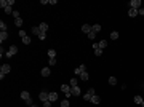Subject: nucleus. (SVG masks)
<instances>
[{
    "mask_svg": "<svg viewBox=\"0 0 144 107\" xmlns=\"http://www.w3.org/2000/svg\"><path fill=\"white\" fill-rule=\"evenodd\" d=\"M61 91L66 94V98L72 96V86H71V85H61Z\"/></svg>",
    "mask_w": 144,
    "mask_h": 107,
    "instance_id": "1",
    "label": "nucleus"
},
{
    "mask_svg": "<svg viewBox=\"0 0 144 107\" xmlns=\"http://www.w3.org/2000/svg\"><path fill=\"white\" fill-rule=\"evenodd\" d=\"M16 53H18V48H16V45H11V46H10V50L5 53V56H7V58H13Z\"/></svg>",
    "mask_w": 144,
    "mask_h": 107,
    "instance_id": "2",
    "label": "nucleus"
},
{
    "mask_svg": "<svg viewBox=\"0 0 144 107\" xmlns=\"http://www.w3.org/2000/svg\"><path fill=\"white\" fill-rule=\"evenodd\" d=\"M21 98L27 102V106H32V98H30L29 91H23V93H21Z\"/></svg>",
    "mask_w": 144,
    "mask_h": 107,
    "instance_id": "3",
    "label": "nucleus"
},
{
    "mask_svg": "<svg viewBox=\"0 0 144 107\" xmlns=\"http://www.w3.org/2000/svg\"><path fill=\"white\" fill-rule=\"evenodd\" d=\"M95 94H96V93H95V89L90 88L88 91H87V94H83V99H85V101H91V98H93Z\"/></svg>",
    "mask_w": 144,
    "mask_h": 107,
    "instance_id": "4",
    "label": "nucleus"
},
{
    "mask_svg": "<svg viewBox=\"0 0 144 107\" xmlns=\"http://www.w3.org/2000/svg\"><path fill=\"white\" fill-rule=\"evenodd\" d=\"M130 8L139 10L141 8V0H131V2H130Z\"/></svg>",
    "mask_w": 144,
    "mask_h": 107,
    "instance_id": "5",
    "label": "nucleus"
},
{
    "mask_svg": "<svg viewBox=\"0 0 144 107\" xmlns=\"http://www.w3.org/2000/svg\"><path fill=\"white\" fill-rule=\"evenodd\" d=\"M11 70V67H10V64H3L2 67H0V74H3V75H7L8 72Z\"/></svg>",
    "mask_w": 144,
    "mask_h": 107,
    "instance_id": "6",
    "label": "nucleus"
},
{
    "mask_svg": "<svg viewBox=\"0 0 144 107\" xmlns=\"http://www.w3.org/2000/svg\"><path fill=\"white\" fill-rule=\"evenodd\" d=\"M48 101L53 104V102H56L58 101V94L56 93H48Z\"/></svg>",
    "mask_w": 144,
    "mask_h": 107,
    "instance_id": "7",
    "label": "nucleus"
},
{
    "mask_svg": "<svg viewBox=\"0 0 144 107\" xmlns=\"http://www.w3.org/2000/svg\"><path fill=\"white\" fill-rule=\"evenodd\" d=\"M91 29H93V27H91L90 24H83V26H82V32H85V34L88 35V34L91 32Z\"/></svg>",
    "mask_w": 144,
    "mask_h": 107,
    "instance_id": "8",
    "label": "nucleus"
},
{
    "mask_svg": "<svg viewBox=\"0 0 144 107\" xmlns=\"http://www.w3.org/2000/svg\"><path fill=\"white\" fill-rule=\"evenodd\" d=\"M38 98H40L42 102H46V101H48V93H46V91H42V93L38 94Z\"/></svg>",
    "mask_w": 144,
    "mask_h": 107,
    "instance_id": "9",
    "label": "nucleus"
},
{
    "mask_svg": "<svg viewBox=\"0 0 144 107\" xmlns=\"http://www.w3.org/2000/svg\"><path fill=\"white\" fill-rule=\"evenodd\" d=\"M85 70H87V67H85V66L82 64L80 67H77V69H75V70H74V72H75V75H80V74H83V72H85Z\"/></svg>",
    "mask_w": 144,
    "mask_h": 107,
    "instance_id": "10",
    "label": "nucleus"
},
{
    "mask_svg": "<svg viewBox=\"0 0 144 107\" xmlns=\"http://www.w3.org/2000/svg\"><path fill=\"white\" fill-rule=\"evenodd\" d=\"M128 16H130V18H136V16H138V10L130 8L128 10Z\"/></svg>",
    "mask_w": 144,
    "mask_h": 107,
    "instance_id": "11",
    "label": "nucleus"
},
{
    "mask_svg": "<svg viewBox=\"0 0 144 107\" xmlns=\"http://www.w3.org/2000/svg\"><path fill=\"white\" fill-rule=\"evenodd\" d=\"M72 96H80V86H74L72 88Z\"/></svg>",
    "mask_w": 144,
    "mask_h": 107,
    "instance_id": "12",
    "label": "nucleus"
},
{
    "mask_svg": "<svg viewBox=\"0 0 144 107\" xmlns=\"http://www.w3.org/2000/svg\"><path fill=\"white\" fill-rule=\"evenodd\" d=\"M42 77H50V67H43L42 69Z\"/></svg>",
    "mask_w": 144,
    "mask_h": 107,
    "instance_id": "13",
    "label": "nucleus"
},
{
    "mask_svg": "<svg viewBox=\"0 0 144 107\" xmlns=\"http://www.w3.org/2000/svg\"><path fill=\"white\" fill-rule=\"evenodd\" d=\"M38 29H40V32H46V30H48V24H46V22H42V24L38 26Z\"/></svg>",
    "mask_w": 144,
    "mask_h": 107,
    "instance_id": "14",
    "label": "nucleus"
},
{
    "mask_svg": "<svg viewBox=\"0 0 144 107\" xmlns=\"http://www.w3.org/2000/svg\"><path fill=\"white\" fill-rule=\"evenodd\" d=\"M7 38H8V32H0V42H2V43H3Z\"/></svg>",
    "mask_w": 144,
    "mask_h": 107,
    "instance_id": "15",
    "label": "nucleus"
},
{
    "mask_svg": "<svg viewBox=\"0 0 144 107\" xmlns=\"http://www.w3.org/2000/svg\"><path fill=\"white\" fill-rule=\"evenodd\" d=\"M91 102H93V104H99V102H101V98H99L98 94H95V96L91 98Z\"/></svg>",
    "mask_w": 144,
    "mask_h": 107,
    "instance_id": "16",
    "label": "nucleus"
},
{
    "mask_svg": "<svg viewBox=\"0 0 144 107\" xmlns=\"http://www.w3.org/2000/svg\"><path fill=\"white\" fill-rule=\"evenodd\" d=\"M21 40H23V43H24V45H29V43H32V42H30V37H29V35H26V37H23V38H21Z\"/></svg>",
    "mask_w": 144,
    "mask_h": 107,
    "instance_id": "17",
    "label": "nucleus"
},
{
    "mask_svg": "<svg viewBox=\"0 0 144 107\" xmlns=\"http://www.w3.org/2000/svg\"><path fill=\"white\" fill-rule=\"evenodd\" d=\"M69 81H71L69 85H71L72 88H74V86H79V80H77V78H71V80H69Z\"/></svg>",
    "mask_w": 144,
    "mask_h": 107,
    "instance_id": "18",
    "label": "nucleus"
},
{
    "mask_svg": "<svg viewBox=\"0 0 144 107\" xmlns=\"http://www.w3.org/2000/svg\"><path fill=\"white\" fill-rule=\"evenodd\" d=\"M30 32H32V34H34V35H38V34H40V29H38V26H35V27H32V29H30Z\"/></svg>",
    "mask_w": 144,
    "mask_h": 107,
    "instance_id": "19",
    "label": "nucleus"
},
{
    "mask_svg": "<svg viewBox=\"0 0 144 107\" xmlns=\"http://www.w3.org/2000/svg\"><path fill=\"white\" fill-rule=\"evenodd\" d=\"M106 45H107V43H106V40H101V42L98 43V48H99V50H104V48H106Z\"/></svg>",
    "mask_w": 144,
    "mask_h": 107,
    "instance_id": "20",
    "label": "nucleus"
},
{
    "mask_svg": "<svg viewBox=\"0 0 144 107\" xmlns=\"http://www.w3.org/2000/svg\"><path fill=\"white\" fill-rule=\"evenodd\" d=\"M91 30H93L95 34H98V32H101V26H99V24H95V26H93V29H91Z\"/></svg>",
    "mask_w": 144,
    "mask_h": 107,
    "instance_id": "21",
    "label": "nucleus"
},
{
    "mask_svg": "<svg viewBox=\"0 0 144 107\" xmlns=\"http://www.w3.org/2000/svg\"><path fill=\"white\" fill-rule=\"evenodd\" d=\"M0 30H2V32H7V24H5L3 21H0Z\"/></svg>",
    "mask_w": 144,
    "mask_h": 107,
    "instance_id": "22",
    "label": "nucleus"
},
{
    "mask_svg": "<svg viewBox=\"0 0 144 107\" xmlns=\"http://www.w3.org/2000/svg\"><path fill=\"white\" fill-rule=\"evenodd\" d=\"M37 37H38V38H40V40L43 42V40H45V38H46V32H40V34H38V35H37Z\"/></svg>",
    "mask_w": 144,
    "mask_h": 107,
    "instance_id": "23",
    "label": "nucleus"
},
{
    "mask_svg": "<svg viewBox=\"0 0 144 107\" xmlns=\"http://www.w3.org/2000/svg\"><path fill=\"white\" fill-rule=\"evenodd\" d=\"M48 56H50V59H53L54 56H56V51L54 50H48Z\"/></svg>",
    "mask_w": 144,
    "mask_h": 107,
    "instance_id": "24",
    "label": "nucleus"
},
{
    "mask_svg": "<svg viewBox=\"0 0 144 107\" xmlns=\"http://www.w3.org/2000/svg\"><path fill=\"white\" fill-rule=\"evenodd\" d=\"M80 78H82V80H88V72L85 70L83 74H80Z\"/></svg>",
    "mask_w": 144,
    "mask_h": 107,
    "instance_id": "25",
    "label": "nucleus"
},
{
    "mask_svg": "<svg viewBox=\"0 0 144 107\" xmlns=\"http://www.w3.org/2000/svg\"><path fill=\"white\" fill-rule=\"evenodd\" d=\"M109 83H110L112 86H114V85H117V78H115V77H110V78H109Z\"/></svg>",
    "mask_w": 144,
    "mask_h": 107,
    "instance_id": "26",
    "label": "nucleus"
},
{
    "mask_svg": "<svg viewBox=\"0 0 144 107\" xmlns=\"http://www.w3.org/2000/svg\"><path fill=\"white\" fill-rule=\"evenodd\" d=\"M110 38H112V40H117V38H118V32H115V30H114V32L110 34Z\"/></svg>",
    "mask_w": 144,
    "mask_h": 107,
    "instance_id": "27",
    "label": "nucleus"
},
{
    "mask_svg": "<svg viewBox=\"0 0 144 107\" xmlns=\"http://www.w3.org/2000/svg\"><path fill=\"white\" fill-rule=\"evenodd\" d=\"M15 24H16V26H18V27H21V26H23V19H21V18L15 19Z\"/></svg>",
    "mask_w": 144,
    "mask_h": 107,
    "instance_id": "28",
    "label": "nucleus"
},
{
    "mask_svg": "<svg viewBox=\"0 0 144 107\" xmlns=\"http://www.w3.org/2000/svg\"><path fill=\"white\" fill-rule=\"evenodd\" d=\"M135 102L136 104H141V102H143V98H141V96H135Z\"/></svg>",
    "mask_w": 144,
    "mask_h": 107,
    "instance_id": "29",
    "label": "nucleus"
},
{
    "mask_svg": "<svg viewBox=\"0 0 144 107\" xmlns=\"http://www.w3.org/2000/svg\"><path fill=\"white\" fill-rule=\"evenodd\" d=\"M5 13H7V15H13V10H11V7H7V8H5Z\"/></svg>",
    "mask_w": 144,
    "mask_h": 107,
    "instance_id": "30",
    "label": "nucleus"
},
{
    "mask_svg": "<svg viewBox=\"0 0 144 107\" xmlns=\"http://www.w3.org/2000/svg\"><path fill=\"white\" fill-rule=\"evenodd\" d=\"M13 18H15V19L19 18V11H18V10H15V11H13Z\"/></svg>",
    "mask_w": 144,
    "mask_h": 107,
    "instance_id": "31",
    "label": "nucleus"
},
{
    "mask_svg": "<svg viewBox=\"0 0 144 107\" xmlns=\"http://www.w3.org/2000/svg\"><path fill=\"white\" fill-rule=\"evenodd\" d=\"M95 37H96V34H95V32L91 30L90 34H88V38H91V40H95Z\"/></svg>",
    "mask_w": 144,
    "mask_h": 107,
    "instance_id": "32",
    "label": "nucleus"
},
{
    "mask_svg": "<svg viewBox=\"0 0 144 107\" xmlns=\"http://www.w3.org/2000/svg\"><path fill=\"white\" fill-rule=\"evenodd\" d=\"M61 107H69V101H67V99L63 101V102H61Z\"/></svg>",
    "mask_w": 144,
    "mask_h": 107,
    "instance_id": "33",
    "label": "nucleus"
},
{
    "mask_svg": "<svg viewBox=\"0 0 144 107\" xmlns=\"http://www.w3.org/2000/svg\"><path fill=\"white\" fill-rule=\"evenodd\" d=\"M138 16H144V8H139V10H138Z\"/></svg>",
    "mask_w": 144,
    "mask_h": 107,
    "instance_id": "34",
    "label": "nucleus"
},
{
    "mask_svg": "<svg viewBox=\"0 0 144 107\" xmlns=\"http://www.w3.org/2000/svg\"><path fill=\"white\" fill-rule=\"evenodd\" d=\"M95 54H96V56H101V54H102V50H95Z\"/></svg>",
    "mask_w": 144,
    "mask_h": 107,
    "instance_id": "35",
    "label": "nucleus"
},
{
    "mask_svg": "<svg viewBox=\"0 0 144 107\" xmlns=\"http://www.w3.org/2000/svg\"><path fill=\"white\" fill-rule=\"evenodd\" d=\"M27 34H26V30H19V37H21V38H23V37H26Z\"/></svg>",
    "mask_w": 144,
    "mask_h": 107,
    "instance_id": "36",
    "label": "nucleus"
},
{
    "mask_svg": "<svg viewBox=\"0 0 144 107\" xmlns=\"http://www.w3.org/2000/svg\"><path fill=\"white\" fill-rule=\"evenodd\" d=\"M43 107H51V102H50V101H46V102H43Z\"/></svg>",
    "mask_w": 144,
    "mask_h": 107,
    "instance_id": "37",
    "label": "nucleus"
},
{
    "mask_svg": "<svg viewBox=\"0 0 144 107\" xmlns=\"http://www.w3.org/2000/svg\"><path fill=\"white\" fill-rule=\"evenodd\" d=\"M56 64V58H53V59H50V66H54Z\"/></svg>",
    "mask_w": 144,
    "mask_h": 107,
    "instance_id": "38",
    "label": "nucleus"
},
{
    "mask_svg": "<svg viewBox=\"0 0 144 107\" xmlns=\"http://www.w3.org/2000/svg\"><path fill=\"white\" fill-rule=\"evenodd\" d=\"M27 107H37V106H35V104H32V106H27Z\"/></svg>",
    "mask_w": 144,
    "mask_h": 107,
    "instance_id": "39",
    "label": "nucleus"
},
{
    "mask_svg": "<svg viewBox=\"0 0 144 107\" xmlns=\"http://www.w3.org/2000/svg\"><path fill=\"white\" fill-rule=\"evenodd\" d=\"M141 107H144V101H143V102H141Z\"/></svg>",
    "mask_w": 144,
    "mask_h": 107,
    "instance_id": "40",
    "label": "nucleus"
}]
</instances>
